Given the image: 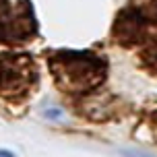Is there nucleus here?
Wrapping results in <instances>:
<instances>
[{
	"mask_svg": "<svg viewBox=\"0 0 157 157\" xmlns=\"http://www.w3.org/2000/svg\"><path fill=\"white\" fill-rule=\"evenodd\" d=\"M52 72L62 89L85 93L103 81L105 64L93 54H60L52 60Z\"/></svg>",
	"mask_w": 157,
	"mask_h": 157,
	"instance_id": "nucleus-1",
	"label": "nucleus"
},
{
	"mask_svg": "<svg viewBox=\"0 0 157 157\" xmlns=\"http://www.w3.org/2000/svg\"><path fill=\"white\" fill-rule=\"evenodd\" d=\"M37 81L35 64L27 54L0 56V93L8 99H23Z\"/></svg>",
	"mask_w": 157,
	"mask_h": 157,
	"instance_id": "nucleus-2",
	"label": "nucleus"
},
{
	"mask_svg": "<svg viewBox=\"0 0 157 157\" xmlns=\"http://www.w3.org/2000/svg\"><path fill=\"white\" fill-rule=\"evenodd\" d=\"M114 35L118 37L120 44L124 46H134L136 41H141L145 37V21L139 13L134 10H124L120 13L114 27Z\"/></svg>",
	"mask_w": 157,
	"mask_h": 157,
	"instance_id": "nucleus-3",
	"label": "nucleus"
},
{
	"mask_svg": "<svg viewBox=\"0 0 157 157\" xmlns=\"http://www.w3.org/2000/svg\"><path fill=\"white\" fill-rule=\"evenodd\" d=\"M143 60H145V66H147L151 72L157 75V37L147 41L145 52H143Z\"/></svg>",
	"mask_w": 157,
	"mask_h": 157,
	"instance_id": "nucleus-4",
	"label": "nucleus"
},
{
	"mask_svg": "<svg viewBox=\"0 0 157 157\" xmlns=\"http://www.w3.org/2000/svg\"><path fill=\"white\" fill-rule=\"evenodd\" d=\"M149 13H151V17L157 21V0H151V6H149Z\"/></svg>",
	"mask_w": 157,
	"mask_h": 157,
	"instance_id": "nucleus-5",
	"label": "nucleus"
},
{
	"mask_svg": "<svg viewBox=\"0 0 157 157\" xmlns=\"http://www.w3.org/2000/svg\"><path fill=\"white\" fill-rule=\"evenodd\" d=\"M0 157H15L13 153H8V151H0Z\"/></svg>",
	"mask_w": 157,
	"mask_h": 157,
	"instance_id": "nucleus-6",
	"label": "nucleus"
}]
</instances>
